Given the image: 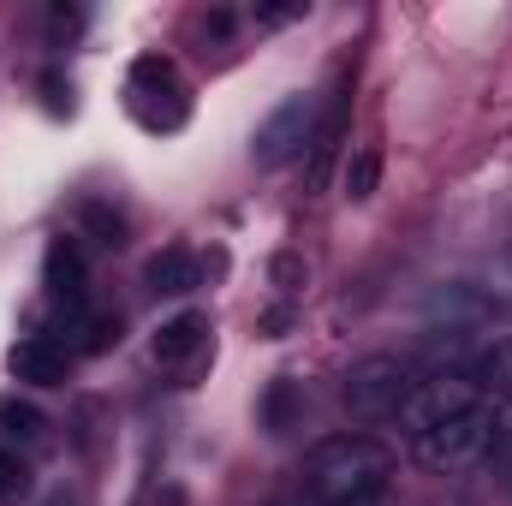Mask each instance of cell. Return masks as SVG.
I'll list each match as a JSON object with an SVG mask.
<instances>
[{
    "label": "cell",
    "mask_w": 512,
    "mask_h": 506,
    "mask_svg": "<svg viewBox=\"0 0 512 506\" xmlns=\"http://www.w3.org/2000/svg\"><path fill=\"white\" fill-rule=\"evenodd\" d=\"M393 459L370 435H328L304 459V489L322 506H387Z\"/></svg>",
    "instance_id": "1"
},
{
    "label": "cell",
    "mask_w": 512,
    "mask_h": 506,
    "mask_svg": "<svg viewBox=\"0 0 512 506\" xmlns=\"http://www.w3.org/2000/svg\"><path fill=\"white\" fill-rule=\"evenodd\" d=\"M495 423H501V417H495V405L483 399V405H471V411H459V417H447V423L411 435V453H417L423 471L459 477V471H471V465L495 447Z\"/></svg>",
    "instance_id": "2"
},
{
    "label": "cell",
    "mask_w": 512,
    "mask_h": 506,
    "mask_svg": "<svg viewBox=\"0 0 512 506\" xmlns=\"http://www.w3.org/2000/svg\"><path fill=\"white\" fill-rule=\"evenodd\" d=\"M417 381L423 376L411 370V358L376 352V358L352 364V376H346V387H340V399H346V411H352L358 423H387V417L405 411V399H411Z\"/></svg>",
    "instance_id": "3"
},
{
    "label": "cell",
    "mask_w": 512,
    "mask_h": 506,
    "mask_svg": "<svg viewBox=\"0 0 512 506\" xmlns=\"http://www.w3.org/2000/svg\"><path fill=\"white\" fill-rule=\"evenodd\" d=\"M471 405H483V387H477L471 370H435V376H423L411 387L399 423H405L411 435H423V429H435V423H447V417H459V411H471Z\"/></svg>",
    "instance_id": "4"
},
{
    "label": "cell",
    "mask_w": 512,
    "mask_h": 506,
    "mask_svg": "<svg viewBox=\"0 0 512 506\" xmlns=\"http://www.w3.org/2000/svg\"><path fill=\"white\" fill-rule=\"evenodd\" d=\"M131 114L143 120L149 131H179L185 126V84L167 60L143 54L131 66Z\"/></svg>",
    "instance_id": "5"
},
{
    "label": "cell",
    "mask_w": 512,
    "mask_h": 506,
    "mask_svg": "<svg viewBox=\"0 0 512 506\" xmlns=\"http://www.w3.org/2000/svg\"><path fill=\"white\" fill-rule=\"evenodd\" d=\"M304 143H316V102H310V96H286V102H274V114L256 126L251 155H256V167H280V161H292Z\"/></svg>",
    "instance_id": "6"
},
{
    "label": "cell",
    "mask_w": 512,
    "mask_h": 506,
    "mask_svg": "<svg viewBox=\"0 0 512 506\" xmlns=\"http://www.w3.org/2000/svg\"><path fill=\"white\" fill-rule=\"evenodd\" d=\"M42 292H48V304L66 322H84L90 316V268H84V251L72 239H54L48 245V256H42Z\"/></svg>",
    "instance_id": "7"
},
{
    "label": "cell",
    "mask_w": 512,
    "mask_h": 506,
    "mask_svg": "<svg viewBox=\"0 0 512 506\" xmlns=\"http://www.w3.org/2000/svg\"><path fill=\"white\" fill-rule=\"evenodd\" d=\"M155 364L161 370H173V376H191L209 352H215V328H209V316L203 310H179L173 322H161V334H155Z\"/></svg>",
    "instance_id": "8"
},
{
    "label": "cell",
    "mask_w": 512,
    "mask_h": 506,
    "mask_svg": "<svg viewBox=\"0 0 512 506\" xmlns=\"http://www.w3.org/2000/svg\"><path fill=\"white\" fill-rule=\"evenodd\" d=\"M6 370H12V381H24V387H60L66 381V346L54 334H24L6 352Z\"/></svg>",
    "instance_id": "9"
},
{
    "label": "cell",
    "mask_w": 512,
    "mask_h": 506,
    "mask_svg": "<svg viewBox=\"0 0 512 506\" xmlns=\"http://www.w3.org/2000/svg\"><path fill=\"white\" fill-rule=\"evenodd\" d=\"M143 286H149L155 298H185V292L197 286V256L179 251V245L155 251L149 262H143Z\"/></svg>",
    "instance_id": "10"
},
{
    "label": "cell",
    "mask_w": 512,
    "mask_h": 506,
    "mask_svg": "<svg viewBox=\"0 0 512 506\" xmlns=\"http://www.w3.org/2000/svg\"><path fill=\"white\" fill-rule=\"evenodd\" d=\"M477 387H483V399H507L512 405V340H501V346H489L483 358H477Z\"/></svg>",
    "instance_id": "11"
},
{
    "label": "cell",
    "mask_w": 512,
    "mask_h": 506,
    "mask_svg": "<svg viewBox=\"0 0 512 506\" xmlns=\"http://www.w3.org/2000/svg\"><path fill=\"white\" fill-rule=\"evenodd\" d=\"M298 411H304V399H298V381L280 376L268 387V399H262V423H268V435H286L292 423H298Z\"/></svg>",
    "instance_id": "12"
},
{
    "label": "cell",
    "mask_w": 512,
    "mask_h": 506,
    "mask_svg": "<svg viewBox=\"0 0 512 506\" xmlns=\"http://www.w3.org/2000/svg\"><path fill=\"white\" fill-rule=\"evenodd\" d=\"M340 185H346V197H352V203H370V197H376V185H382V155H376V149H358V155L346 161Z\"/></svg>",
    "instance_id": "13"
},
{
    "label": "cell",
    "mask_w": 512,
    "mask_h": 506,
    "mask_svg": "<svg viewBox=\"0 0 512 506\" xmlns=\"http://www.w3.org/2000/svg\"><path fill=\"white\" fill-rule=\"evenodd\" d=\"M0 429L12 435V441H42V429H48V417L30 405V399H18V393H6L0 399Z\"/></svg>",
    "instance_id": "14"
},
{
    "label": "cell",
    "mask_w": 512,
    "mask_h": 506,
    "mask_svg": "<svg viewBox=\"0 0 512 506\" xmlns=\"http://www.w3.org/2000/svg\"><path fill=\"white\" fill-rule=\"evenodd\" d=\"M84 227L96 233V245H102V251H120V245H126V221H120L108 203H84Z\"/></svg>",
    "instance_id": "15"
},
{
    "label": "cell",
    "mask_w": 512,
    "mask_h": 506,
    "mask_svg": "<svg viewBox=\"0 0 512 506\" xmlns=\"http://www.w3.org/2000/svg\"><path fill=\"white\" fill-rule=\"evenodd\" d=\"M24 495H30V471L12 447H0V506H18Z\"/></svg>",
    "instance_id": "16"
},
{
    "label": "cell",
    "mask_w": 512,
    "mask_h": 506,
    "mask_svg": "<svg viewBox=\"0 0 512 506\" xmlns=\"http://www.w3.org/2000/svg\"><path fill=\"white\" fill-rule=\"evenodd\" d=\"M78 352H108V346H120V316H84L78 322Z\"/></svg>",
    "instance_id": "17"
},
{
    "label": "cell",
    "mask_w": 512,
    "mask_h": 506,
    "mask_svg": "<svg viewBox=\"0 0 512 506\" xmlns=\"http://www.w3.org/2000/svg\"><path fill=\"white\" fill-rule=\"evenodd\" d=\"M78 30H84V12L78 6H48V48H66Z\"/></svg>",
    "instance_id": "18"
},
{
    "label": "cell",
    "mask_w": 512,
    "mask_h": 506,
    "mask_svg": "<svg viewBox=\"0 0 512 506\" xmlns=\"http://www.w3.org/2000/svg\"><path fill=\"white\" fill-rule=\"evenodd\" d=\"M42 102L48 114H72V84H60V72H42Z\"/></svg>",
    "instance_id": "19"
},
{
    "label": "cell",
    "mask_w": 512,
    "mask_h": 506,
    "mask_svg": "<svg viewBox=\"0 0 512 506\" xmlns=\"http://www.w3.org/2000/svg\"><path fill=\"white\" fill-rule=\"evenodd\" d=\"M304 12H310L304 0H292V6H251L256 24H292V18H304Z\"/></svg>",
    "instance_id": "20"
},
{
    "label": "cell",
    "mask_w": 512,
    "mask_h": 506,
    "mask_svg": "<svg viewBox=\"0 0 512 506\" xmlns=\"http://www.w3.org/2000/svg\"><path fill=\"white\" fill-rule=\"evenodd\" d=\"M268 506H322V501H316L310 489H280V495H274Z\"/></svg>",
    "instance_id": "21"
},
{
    "label": "cell",
    "mask_w": 512,
    "mask_h": 506,
    "mask_svg": "<svg viewBox=\"0 0 512 506\" xmlns=\"http://www.w3.org/2000/svg\"><path fill=\"white\" fill-rule=\"evenodd\" d=\"M203 30H209L215 42H227V36H233V18H227V12H209V18H203Z\"/></svg>",
    "instance_id": "22"
}]
</instances>
